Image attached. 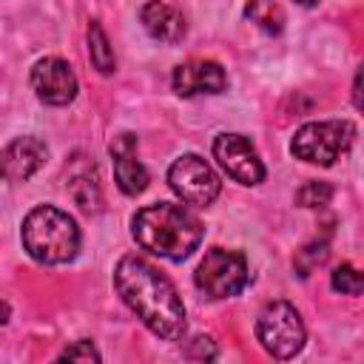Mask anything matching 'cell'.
I'll use <instances>...</instances> for the list:
<instances>
[{
    "instance_id": "cell-1",
    "label": "cell",
    "mask_w": 364,
    "mask_h": 364,
    "mask_svg": "<svg viewBox=\"0 0 364 364\" xmlns=\"http://www.w3.org/2000/svg\"><path fill=\"white\" fill-rule=\"evenodd\" d=\"M114 287L154 336L176 341L185 333V304L171 279L162 276L151 262L122 256L114 267Z\"/></svg>"
},
{
    "instance_id": "cell-2",
    "label": "cell",
    "mask_w": 364,
    "mask_h": 364,
    "mask_svg": "<svg viewBox=\"0 0 364 364\" xmlns=\"http://www.w3.org/2000/svg\"><path fill=\"white\" fill-rule=\"evenodd\" d=\"M131 233L139 247L151 250L159 259L182 262L202 242V222L182 205L156 202L131 219Z\"/></svg>"
},
{
    "instance_id": "cell-3",
    "label": "cell",
    "mask_w": 364,
    "mask_h": 364,
    "mask_svg": "<svg viewBox=\"0 0 364 364\" xmlns=\"http://www.w3.org/2000/svg\"><path fill=\"white\" fill-rule=\"evenodd\" d=\"M20 239L26 253L40 264H68L80 250L77 222L54 205H37L28 210L20 228Z\"/></svg>"
},
{
    "instance_id": "cell-4",
    "label": "cell",
    "mask_w": 364,
    "mask_h": 364,
    "mask_svg": "<svg viewBox=\"0 0 364 364\" xmlns=\"http://www.w3.org/2000/svg\"><path fill=\"white\" fill-rule=\"evenodd\" d=\"M353 136H355V128L347 119L307 122L296 131V136L290 142V154L310 165L330 168L338 156L347 154V148L353 145Z\"/></svg>"
},
{
    "instance_id": "cell-5",
    "label": "cell",
    "mask_w": 364,
    "mask_h": 364,
    "mask_svg": "<svg viewBox=\"0 0 364 364\" xmlns=\"http://www.w3.org/2000/svg\"><path fill=\"white\" fill-rule=\"evenodd\" d=\"M247 282H250V267L245 253L225 247H210L193 273V284L208 299H230L242 293Z\"/></svg>"
},
{
    "instance_id": "cell-6",
    "label": "cell",
    "mask_w": 364,
    "mask_h": 364,
    "mask_svg": "<svg viewBox=\"0 0 364 364\" xmlns=\"http://www.w3.org/2000/svg\"><path fill=\"white\" fill-rule=\"evenodd\" d=\"M256 338L273 358H293L304 347L307 330L290 301H270L256 318Z\"/></svg>"
},
{
    "instance_id": "cell-7",
    "label": "cell",
    "mask_w": 364,
    "mask_h": 364,
    "mask_svg": "<svg viewBox=\"0 0 364 364\" xmlns=\"http://www.w3.org/2000/svg\"><path fill=\"white\" fill-rule=\"evenodd\" d=\"M168 185L185 205L196 208L210 205L222 188L213 168L196 154H182L179 159H173V165L168 168Z\"/></svg>"
},
{
    "instance_id": "cell-8",
    "label": "cell",
    "mask_w": 364,
    "mask_h": 364,
    "mask_svg": "<svg viewBox=\"0 0 364 364\" xmlns=\"http://www.w3.org/2000/svg\"><path fill=\"white\" fill-rule=\"evenodd\" d=\"M213 156L225 168V173L230 179H236L239 185H259V182H264V165H262L256 148L247 142V136L228 134V131L219 134L213 139Z\"/></svg>"
},
{
    "instance_id": "cell-9",
    "label": "cell",
    "mask_w": 364,
    "mask_h": 364,
    "mask_svg": "<svg viewBox=\"0 0 364 364\" xmlns=\"http://www.w3.org/2000/svg\"><path fill=\"white\" fill-rule=\"evenodd\" d=\"M31 88L46 105H68L77 97V77L60 57H43L31 65Z\"/></svg>"
},
{
    "instance_id": "cell-10",
    "label": "cell",
    "mask_w": 364,
    "mask_h": 364,
    "mask_svg": "<svg viewBox=\"0 0 364 364\" xmlns=\"http://www.w3.org/2000/svg\"><path fill=\"white\" fill-rule=\"evenodd\" d=\"M48 156V148L40 136H17L0 151V179L26 182L34 176Z\"/></svg>"
},
{
    "instance_id": "cell-11",
    "label": "cell",
    "mask_w": 364,
    "mask_h": 364,
    "mask_svg": "<svg viewBox=\"0 0 364 364\" xmlns=\"http://www.w3.org/2000/svg\"><path fill=\"white\" fill-rule=\"evenodd\" d=\"M173 91L179 97H196V94H219L228 88V74L213 60H188L173 68Z\"/></svg>"
},
{
    "instance_id": "cell-12",
    "label": "cell",
    "mask_w": 364,
    "mask_h": 364,
    "mask_svg": "<svg viewBox=\"0 0 364 364\" xmlns=\"http://www.w3.org/2000/svg\"><path fill=\"white\" fill-rule=\"evenodd\" d=\"M111 156H114V176H117V185L125 196H136L148 188V171L145 165L136 159V136L134 134H119L111 139L108 145Z\"/></svg>"
},
{
    "instance_id": "cell-13",
    "label": "cell",
    "mask_w": 364,
    "mask_h": 364,
    "mask_svg": "<svg viewBox=\"0 0 364 364\" xmlns=\"http://www.w3.org/2000/svg\"><path fill=\"white\" fill-rule=\"evenodd\" d=\"M139 20H142V28L154 40L168 43V46L179 43L185 37V31H188V23H185L182 11L173 9V6H168V3H162V0H148L139 9Z\"/></svg>"
},
{
    "instance_id": "cell-14",
    "label": "cell",
    "mask_w": 364,
    "mask_h": 364,
    "mask_svg": "<svg viewBox=\"0 0 364 364\" xmlns=\"http://www.w3.org/2000/svg\"><path fill=\"white\" fill-rule=\"evenodd\" d=\"M245 17L264 34H282V28H284V11L276 0H247Z\"/></svg>"
},
{
    "instance_id": "cell-15",
    "label": "cell",
    "mask_w": 364,
    "mask_h": 364,
    "mask_svg": "<svg viewBox=\"0 0 364 364\" xmlns=\"http://www.w3.org/2000/svg\"><path fill=\"white\" fill-rule=\"evenodd\" d=\"M85 37H88V57H91L94 68H97L100 74H114L117 57H114V48H111V43H108V34L102 31V26H100L97 20L88 23Z\"/></svg>"
},
{
    "instance_id": "cell-16",
    "label": "cell",
    "mask_w": 364,
    "mask_h": 364,
    "mask_svg": "<svg viewBox=\"0 0 364 364\" xmlns=\"http://www.w3.org/2000/svg\"><path fill=\"white\" fill-rule=\"evenodd\" d=\"M333 290L336 293H344V296H358L361 293V273L353 267V264H341L333 270V279H330Z\"/></svg>"
},
{
    "instance_id": "cell-17",
    "label": "cell",
    "mask_w": 364,
    "mask_h": 364,
    "mask_svg": "<svg viewBox=\"0 0 364 364\" xmlns=\"http://www.w3.org/2000/svg\"><path fill=\"white\" fill-rule=\"evenodd\" d=\"M333 196V188L327 182H307L299 193H296V202L304 205V208H324Z\"/></svg>"
},
{
    "instance_id": "cell-18",
    "label": "cell",
    "mask_w": 364,
    "mask_h": 364,
    "mask_svg": "<svg viewBox=\"0 0 364 364\" xmlns=\"http://www.w3.org/2000/svg\"><path fill=\"white\" fill-rule=\"evenodd\" d=\"M60 361H100V353L91 341H77L60 353Z\"/></svg>"
},
{
    "instance_id": "cell-19",
    "label": "cell",
    "mask_w": 364,
    "mask_h": 364,
    "mask_svg": "<svg viewBox=\"0 0 364 364\" xmlns=\"http://www.w3.org/2000/svg\"><path fill=\"white\" fill-rule=\"evenodd\" d=\"M9 316H11V307L0 299V324H6V321H9Z\"/></svg>"
},
{
    "instance_id": "cell-20",
    "label": "cell",
    "mask_w": 364,
    "mask_h": 364,
    "mask_svg": "<svg viewBox=\"0 0 364 364\" xmlns=\"http://www.w3.org/2000/svg\"><path fill=\"white\" fill-rule=\"evenodd\" d=\"M296 3H299V6H316L318 0H296Z\"/></svg>"
}]
</instances>
